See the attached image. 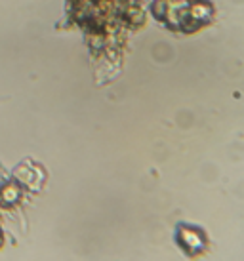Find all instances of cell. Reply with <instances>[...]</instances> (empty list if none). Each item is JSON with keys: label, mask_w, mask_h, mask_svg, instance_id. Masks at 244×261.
Instances as JSON below:
<instances>
[{"label": "cell", "mask_w": 244, "mask_h": 261, "mask_svg": "<svg viewBox=\"0 0 244 261\" xmlns=\"http://www.w3.org/2000/svg\"><path fill=\"white\" fill-rule=\"evenodd\" d=\"M19 198V191H17V187L15 185H4V187L0 189V200L4 204H14L15 200Z\"/></svg>", "instance_id": "6da1fadb"}, {"label": "cell", "mask_w": 244, "mask_h": 261, "mask_svg": "<svg viewBox=\"0 0 244 261\" xmlns=\"http://www.w3.org/2000/svg\"><path fill=\"white\" fill-rule=\"evenodd\" d=\"M4 246V232H2V229H0V248Z\"/></svg>", "instance_id": "7a4b0ae2"}]
</instances>
